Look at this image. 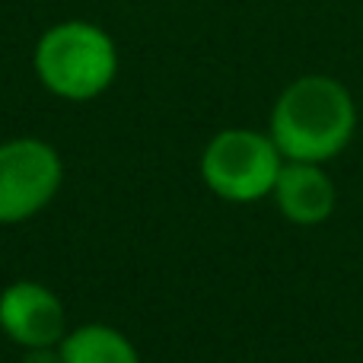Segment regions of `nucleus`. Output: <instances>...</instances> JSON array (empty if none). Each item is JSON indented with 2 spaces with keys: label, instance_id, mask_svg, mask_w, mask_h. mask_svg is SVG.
I'll return each instance as SVG.
<instances>
[{
  "label": "nucleus",
  "instance_id": "nucleus-5",
  "mask_svg": "<svg viewBox=\"0 0 363 363\" xmlns=\"http://www.w3.org/2000/svg\"><path fill=\"white\" fill-rule=\"evenodd\" d=\"M0 328L4 335L26 347H57L67 335L64 303L35 281H16L0 294Z\"/></svg>",
  "mask_w": 363,
  "mask_h": 363
},
{
  "label": "nucleus",
  "instance_id": "nucleus-1",
  "mask_svg": "<svg viewBox=\"0 0 363 363\" xmlns=\"http://www.w3.org/2000/svg\"><path fill=\"white\" fill-rule=\"evenodd\" d=\"M357 108L335 77L309 74L294 80L274 102L271 140L290 163H328L354 138Z\"/></svg>",
  "mask_w": 363,
  "mask_h": 363
},
{
  "label": "nucleus",
  "instance_id": "nucleus-3",
  "mask_svg": "<svg viewBox=\"0 0 363 363\" xmlns=\"http://www.w3.org/2000/svg\"><path fill=\"white\" fill-rule=\"evenodd\" d=\"M284 157L271 134L249 128L220 131L201 153V179L217 198L233 204H252L274 191Z\"/></svg>",
  "mask_w": 363,
  "mask_h": 363
},
{
  "label": "nucleus",
  "instance_id": "nucleus-6",
  "mask_svg": "<svg viewBox=\"0 0 363 363\" xmlns=\"http://www.w3.org/2000/svg\"><path fill=\"white\" fill-rule=\"evenodd\" d=\"M277 211L296 226H319L335 213L338 188L332 176L322 169V163H290L284 160V169L274 182Z\"/></svg>",
  "mask_w": 363,
  "mask_h": 363
},
{
  "label": "nucleus",
  "instance_id": "nucleus-2",
  "mask_svg": "<svg viewBox=\"0 0 363 363\" xmlns=\"http://www.w3.org/2000/svg\"><path fill=\"white\" fill-rule=\"evenodd\" d=\"M118 70L112 38L89 23H61L38 38L35 74L61 99H93L106 93Z\"/></svg>",
  "mask_w": 363,
  "mask_h": 363
},
{
  "label": "nucleus",
  "instance_id": "nucleus-7",
  "mask_svg": "<svg viewBox=\"0 0 363 363\" xmlns=\"http://www.w3.org/2000/svg\"><path fill=\"white\" fill-rule=\"evenodd\" d=\"M64 363H140L138 347L112 325H80L57 345Z\"/></svg>",
  "mask_w": 363,
  "mask_h": 363
},
{
  "label": "nucleus",
  "instance_id": "nucleus-4",
  "mask_svg": "<svg viewBox=\"0 0 363 363\" xmlns=\"http://www.w3.org/2000/svg\"><path fill=\"white\" fill-rule=\"evenodd\" d=\"M64 179L61 157L51 144L16 138L0 144V226L23 223L51 204Z\"/></svg>",
  "mask_w": 363,
  "mask_h": 363
},
{
  "label": "nucleus",
  "instance_id": "nucleus-8",
  "mask_svg": "<svg viewBox=\"0 0 363 363\" xmlns=\"http://www.w3.org/2000/svg\"><path fill=\"white\" fill-rule=\"evenodd\" d=\"M19 363H64L57 347H26Z\"/></svg>",
  "mask_w": 363,
  "mask_h": 363
}]
</instances>
